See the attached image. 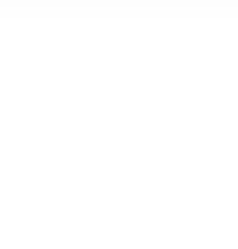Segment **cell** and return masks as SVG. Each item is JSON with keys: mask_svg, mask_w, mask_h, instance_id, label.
Instances as JSON below:
<instances>
[]
</instances>
